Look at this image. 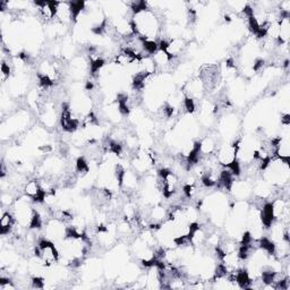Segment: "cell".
I'll return each instance as SVG.
<instances>
[{
    "label": "cell",
    "mask_w": 290,
    "mask_h": 290,
    "mask_svg": "<svg viewBox=\"0 0 290 290\" xmlns=\"http://www.w3.org/2000/svg\"><path fill=\"white\" fill-rule=\"evenodd\" d=\"M16 218H15L14 213L9 211L2 212L1 218H0V230H1V235L6 236L10 234L16 225Z\"/></svg>",
    "instance_id": "cell-1"
}]
</instances>
